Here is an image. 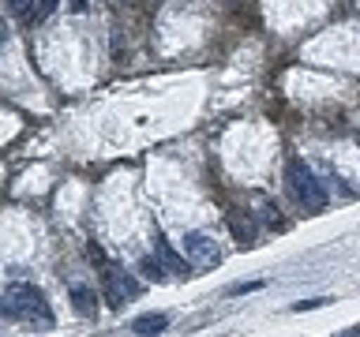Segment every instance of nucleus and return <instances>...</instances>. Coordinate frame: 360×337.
I'll list each match as a JSON object with an SVG mask.
<instances>
[{
  "label": "nucleus",
  "instance_id": "f257e3e1",
  "mask_svg": "<svg viewBox=\"0 0 360 337\" xmlns=\"http://www.w3.org/2000/svg\"><path fill=\"white\" fill-rule=\"evenodd\" d=\"M4 315L8 319H22V322L53 326L49 303H45V296L34 285H8L4 289Z\"/></svg>",
  "mask_w": 360,
  "mask_h": 337
},
{
  "label": "nucleus",
  "instance_id": "f03ea898",
  "mask_svg": "<svg viewBox=\"0 0 360 337\" xmlns=\"http://www.w3.org/2000/svg\"><path fill=\"white\" fill-rule=\"evenodd\" d=\"M285 184H289L292 199H297L300 206H308V210H323V206H326V191L319 187V180L311 176V168L304 165V161H289Z\"/></svg>",
  "mask_w": 360,
  "mask_h": 337
},
{
  "label": "nucleus",
  "instance_id": "7ed1b4c3",
  "mask_svg": "<svg viewBox=\"0 0 360 337\" xmlns=\"http://www.w3.org/2000/svg\"><path fill=\"white\" fill-rule=\"evenodd\" d=\"M105 296H109V303H128V300L139 296V281H135L128 270L109 266L105 270Z\"/></svg>",
  "mask_w": 360,
  "mask_h": 337
},
{
  "label": "nucleus",
  "instance_id": "20e7f679",
  "mask_svg": "<svg viewBox=\"0 0 360 337\" xmlns=\"http://www.w3.org/2000/svg\"><path fill=\"white\" fill-rule=\"evenodd\" d=\"M184 251L195 266H214L218 263V244H214L207 232H188L184 236Z\"/></svg>",
  "mask_w": 360,
  "mask_h": 337
},
{
  "label": "nucleus",
  "instance_id": "39448f33",
  "mask_svg": "<svg viewBox=\"0 0 360 337\" xmlns=\"http://www.w3.org/2000/svg\"><path fill=\"white\" fill-rule=\"evenodd\" d=\"M169 326V315H139V319L131 322V333L139 337H158Z\"/></svg>",
  "mask_w": 360,
  "mask_h": 337
},
{
  "label": "nucleus",
  "instance_id": "423d86ee",
  "mask_svg": "<svg viewBox=\"0 0 360 337\" xmlns=\"http://www.w3.org/2000/svg\"><path fill=\"white\" fill-rule=\"evenodd\" d=\"M154 251H158V258H162V263H165V270H169V274H184V258H180L176 251H173V247H169V240H162V236H154Z\"/></svg>",
  "mask_w": 360,
  "mask_h": 337
},
{
  "label": "nucleus",
  "instance_id": "0eeeda50",
  "mask_svg": "<svg viewBox=\"0 0 360 337\" xmlns=\"http://www.w3.org/2000/svg\"><path fill=\"white\" fill-rule=\"evenodd\" d=\"M229 232H233L240 244H252V240H255V225L248 221V218H240V213H229Z\"/></svg>",
  "mask_w": 360,
  "mask_h": 337
},
{
  "label": "nucleus",
  "instance_id": "6e6552de",
  "mask_svg": "<svg viewBox=\"0 0 360 337\" xmlns=\"http://www.w3.org/2000/svg\"><path fill=\"white\" fill-rule=\"evenodd\" d=\"M72 300H75V311L79 315H94V292H90V289L72 285Z\"/></svg>",
  "mask_w": 360,
  "mask_h": 337
},
{
  "label": "nucleus",
  "instance_id": "1a4fd4ad",
  "mask_svg": "<svg viewBox=\"0 0 360 337\" xmlns=\"http://www.w3.org/2000/svg\"><path fill=\"white\" fill-rule=\"evenodd\" d=\"M8 8H11V15H15V19H34V15H38L34 0H8Z\"/></svg>",
  "mask_w": 360,
  "mask_h": 337
},
{
  "label": "nucleus",
  "instance_id": "9d476101",
  "mask_svg": "<svg viewBox=\"0 0 360 337\" xmlns=\"http://www.w3.org/2000/svg\"><path fill=\"white\" fill-rule=\"evenodd\" d=\"M139 270L146 277H154V281H165V263H158V258H143Z\"/></svg>",
  "mask_w": 360,
  "mask_h": 337
},
{
  "label": "nucleus",
  "instance_id": "9b49d317",
  "mask_svg": "<svg viewBox=\"0 0 360 337\" xmlns=\"http://www.w3.org/2000/svg\"><path fill=\"white\" fill-rule=\"evenodd\" d=\"M56 4H60V0H38V15H34V19H49L56 11Z\"/></svg>",
  "mask_w": 360,
  "mask_h": 337
},
{
  "label": "nucleus",
  "instance_id": "f8f14e48",
  "mask_svg": "<svg viewBox=\"0 0 360 337\" xmlns=\"http://www.w3.org/2000/svg\"><path fill=\"white\" fill-rule=\"evenodd\" d=\"M255 289H263V285H259V281H248V285H233L229 292L236 296V292H255Z\"/></svg>",
  "mask_w": 360,
  "mask_h": 337
},
{
  "label": "nucleus",
  "instance_id": "ddd939ff",
  "mask_svg": "<svg viewBox=\"0 0 360 337\" xmlns=\"http://www.w3.org/2000/svg\"><path fill=\"white\" fill-rule=\"evenodd\" d=\"M319 303H326V300H304V303H297L292 311H304V308H319Z\"/></svg>",
  "mask_w": 360,
  "mask_h": 337
},
{
  "label": "nucleus",
  "instance_id": "4468645a",
  "mask_svg": "<svg viewBox=\"0 0 360 337\" xmlns=\"http://www.w3.org/2000/svg\"><path fill=\"white\" fill-rule=\"evenodd\" d=\"M68 4H72V11H86L90 0H68Z\"/></svg>",
  "mask_w": 360,
  "mask_h": 337
},
{
  "label": "nucleus",
  "instance_id": "2eb2a0df",
  "mask_svg": "<svg viewBox=\"0 0 360 337\" xmlns=\"http://www.w3.org/2000/svg\"><path fill=\"white\" fill-rule=\"evenodd\" d=\"M338 337H360V330H342V333H338Z\"/></svg>",
  "mask_w": 360,
  "mask_h": 337
}]
</instances>
